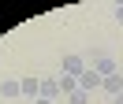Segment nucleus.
Wrapping results in <instances>:
<instances>
[{"instance_id":"1","label":"nucleus","mask_w":123,"mask_h":104,"mask_svg":"<svg viewBox=\"0 0 123 104\" xmlns=\"http://www.w3.org/2000/svg\"><path fill=\"white\" fill-rule=\"evenodd\" d=\"M60 74L82 78V74H86V59H82V56H75V52H67V56H63V63H60Z\"/></svg>"},{"instance_id":"2","label":"nucleus","mask_w":123,"mask_h":104,"mask_svg":"<svg viewBox=\"0 0 123 104\" xmlns=\"http://www.w3.org/2000/svg\"><path fill=\"white\" fill-rule=\"evenodd\" d=\"M101 86H105V78H101L93 67H86V74L78 78V89H82V93H93V89H101Z\"/></svg>"},{"instance_id":"3","label":"nucleus","mask_w":123,"mask_h":104,"mask_svg":"<svg viewBox=\"0 0 123 104\" xmlns=\"http://www.w3.org/2000/svg\"><path fill=\"white\" fill-rule=\"evenodd\" d=\"M60 97H63L60 93V82H56V78H41V100H52L56 104Z\"/></svg>"},{"instance_id":"4","label":"nucleus","mask_w":123,"mask_h":104,"mask_svg":"<svg viewBox=\"0 0 123 104\" xmlns=\"http://www.w3.org/2000/svg\"><path fill=\"white\" fill-rule=\"evenodd\" d=\"M93 71H97L101 78H112V74H119V67H116V59H108V56H101L97 63H93Z\"/></svg>"},{"instance_id":"5","label":"nucleus","mask_w":123,"mask_h":104,"mask_svg":"<svg viewBox=\"0 0 123 104\" xmlns=\"http://www.w3.org/2000/svg\"><path fill=\"white\" fill-rule=\"evenodd\" d=\"M19 86H23V97H34V100L41 97V78H34V74L30 78H19Z\"/></svg>"},{"instance_id":"6","label":"nucleus","mask_w":123,"mask_h":104,"mask_svg":"<svg viewBox=\"0 0 123 104\" xmlns=\"http://www.w3.org/2000/svg\"><path fill=\"white\" fill-rule=\"evenodd\" d=\"M56 82H60V93H63V97H71V93H78V78H71V74H60V78H56Z\"/></svg>"},{"instance_id":"7","label":"nucleus","mask_w":123,"mask_h":104,"mask_svg":"<svg viewBox=\"0 0 123 104\" xmlns=\"http://www.w3.org/2000/svg\"><path fill=\"white\" fill-rule=\"evenodd\" d=\"M101 89H108L112 97H119V93H123V74H112V78H105V86H101Z\"/></svg>"},{"instance_id":"8","label":"nucleus","mask_w":123,"mask_h":104,"mask_svg":"<svg viewBox=\"0 0 123 104\" xmlns=\"http://www.w3.org/2000/svg\"><path fill=\"white\" fill-rule=\"evenodd\" d=\"M0 97H8V100H11V97H23V86H19L15 78H11V82H4V86H0Z\"/></svg>"},{"instance_id":"9","label":"nucleus","mask_w":123,"mask_h":104,"mask_svg":"<svg viewBox=\"0 0 123 104\" xmlns=\"http://www.w3.org/2000/svg\"><path fill=\"white\" fill-rule=\"evenodd\" d=\"M67 104H90V93H82V89H78V93L67 97Z\"/></svg>"},{"instance_id":"10","label":"nucleus","mask_w":123,"mask_h":104,"mask_svg":"<svg viewBox=\"0 0 123 104\" xmlns=\"http://www.w3.org/2000/svg\"><path fill=\"white\" fill-rule=\"evenodd\" d=\"M112 15H116V22H123V4H116V7H112Z\"/></svg>"},{"instance_id":"11","label":"nucleus","mask_w":123,"mask_h":104,"mask_svg":"<svg viewBox=\"0 0 123 104\" xmlns=\"http://www.w3.org/2000/svg\"><path fill=\"white\" fill-rule=\"evenodd\" d=\"M112 104H123V93H119V97H112Z\"/></svg>"},{"instance_id":"12","label":"nucleus","mask_w":123,"mask_h":104,"mask_svg":"<svg viewBox=\"0 0 123 104\" xmlns=\"http://www.w3.org/2000/svg\"><path fill=\"white\" fill-rule=\"evenodd\" d=\"M34 104H52V100H41V97H37V100H34Z\"/></svg>"}]
</instances>
